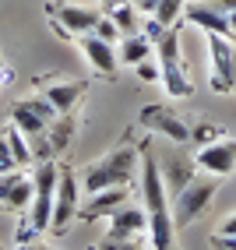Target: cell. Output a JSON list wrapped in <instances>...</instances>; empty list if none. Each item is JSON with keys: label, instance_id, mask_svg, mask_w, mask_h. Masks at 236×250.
Here are the masks:
<instances>
[{"label": "cell", "instance_id": "cell-17", "mask_svg": "<svg viewBox=\"0 0 236 250\" xmlns=\"http://www.w3.org/2000/svg\"><path fill=\"white\" fill-rule=\"evenodd\" d=\"M183 21L201 28V32H226L229 36V11L218 0H187Z\"/></svg>", "mask_w": 236, "mask_h": 250}, {"label": "cell", "instance_id": "cell-21", "mask_svg": "<svg viewBox=\"0 0 236 250\" xmlns=\"http://www.w3.org/2000/svg\"><path fill=\"white\" fill-rule=\"evenodd\" d=\"M106 14H109L116 25H120L124 36H130V32H141V25H145V21H141V11L134 7L130 0H109V4H106Z\"/></svg>", "mask_w": 236, "mask_h": 250}, {"label": "cell", "instance_id": "cell-9", "mask_svg": "<svg viewBox=\"0 0 236 250\" xmlns=\"http://www.w3.org/2000/svg\"><path fill=\"white\" fill-rule=\"evenodd\" d=\"M74 219H81V173L60 162V180H57V201H53V222H49V236H64L71 232Z\"/></svg>", "mask_w": 236, "mask_h": 250}, {"label": "cell", "instance_id": "cell-13", "mask_svg": "<svg viewBox=\"0 0 236 250\" xmlns=\"http://www.w3.org/2000/svg\"><path fill=\"white\" fill-rule=\"evenodd\" d=\"M194 166L201 173H212V176H233L236 173V138L222 134V138H215L208 145H197V152H194Z\"/></svg>", "mask_w": 236, "mask_h": 250}, {"label": "cell", "instance_id": "cell-1", "mask_svg": "<svg viewBox=\"0 0 236 250\" xmlns=\"http://www.w3.org/2000/svg\"><path fill=\"white\" fill-rule=\"evenodd\" d=\"M138 190H141V205L148 211V247L170 250L176 243V222H173V208H170V190H166V180H162V166L148 138L141 141Z\"/></svg>", "mask_w": 236, "mask_h": 250}, {"label": "cell", "instance_id": "cell-16", "mask_svg": "<svg viewBox=\"0 0 236 250\" xmlns=\"http://www.w3.org/2000/svg\"><path fill=\"white\" fill-rule=\"evenodd\" d=\"M130 190H134V183H127V187H103V190H88V197L81 201V219H85V222L109 219L113 211H120V208L130 201Z\"/></svg>", "mask_w": 236, "mask_h": 250}, {"label": "cell", "instance_id": "cell-19", "mask_svg": "<svg viewBox=\"0 0 236 250\" xmlns=\"http://www.w3.org/2000/svg\"><path fill=\"white\" fill-rule=\"evenodd\" d=\"M78 130H81V120H78V113H60L53 124H49V134H46V141H49V155H64L67 148L74 145V138H78Z\"/></svg>", "mask_w": 236, "mask_h": 250}, {"label": "cell", "instance_id": "cell-12", "mask_svg": "<svg viewBox=\"0 0 236 250\" xmlns=\"http://www.w3.org/2000/svg\"><path fill=\"white\" fill-rule=\"evenodd\" d=\"M36 92H39L46 103L57 109V116H60V113H74V109L81 106V99H85V92H88V81L60 78V74H53V78H36Z\"/></svg>", "mask_w": 236, "mask_h": 250}, {"label": "cell", "instance_id": "cell-28", "mask_svg": "<svg viewBox=\"0 0 236 250\" xmlns=\"http://www.w3.org/2000/svg\"><path fill=\"white\" fill-rule=\"evenodd\" d=\"M226 11H229V36L236 39V0H218Z\"/></svg>", "mask_w": 236, "mask_h": 250}, {"label": "cell", "instance_id": "cell-23", "mask_svg": "<svg viewBox=\"0 0 236 250\" xmlns=\"http://www.w3.org/2000/svg\"><path fill=\"white\" fill-rule=\"evenodd\" d=\"M226 130L218 127V124H208V120H194V130H191V148H197V145H208V141H215V138H222Z\"/></svg>", "mask_w": 236, "mask_h": 250}, {"label": "cell", "instance_id": "cell-30", "mask_svg": "<svg viewBox=\"0 0 236 250\" xmlns=\"http://www.w3.org/2000/svg\"><path fill=\"white\" fill-rule=\"evenodd\" d=\"M0 71H4V63H0Z\"/></svg>", "mask_w": 236, "mask_h": 250}, {"label": "cell", "instance_id": "cell-22", "mask_svg": "<svg viewBox=\"0 0 236 250\" xmlns=\"http://www.w3.org/2000/svg\"><path fill=\"white\" fill-rule=\"evenodd\" d=\"M183 7H187V0H155V11H151V18H155L162 28L183 25Z\"/></svg>", "mask_w": 236, "mask_h": 250}, {"label": "cell", "instance_id": "cell-20", "mask_svg": "<svg viewBox=\"0 0 236 250\" xmlns=\"http://www.w3.org/2000/svg\"><path fill=\"white\" fill-rule=\"evenodd\" d=\"M116 53H120V63L134 67V63H141V60H148L151 53H155V42H151L145 32H130V36H124L120 42H116Z\"/></svg>", "mask_w": 236, "mask_h": 250}, {"label": "cell", "instance_id": "cell-31", "mask_svg": "<svg viewBox=\"0 0 236 250\" xmlns=\"http://www.w3.org/2000/svg\"><path fill=\"white\" fill-rule=\"evenodd\" d=\"M103 4H109V0H103Z\"/></svg>", "mask_w": 236, "mask_h": 250}, {"label": "cell", "instance_id": "cell-8", "mask_svg": "<svg viewBox=\"0 0 236 250\" xmlns=\"http://www.w3.org/2000/svg\"><path fill=\"white\" fill-rule=\"evenodd\" d=\"M148 211L145 205H134L127 201L120 211H113L109 215V226H106V236H103V250H113V247H138L145 243L148 247Z\"/></svg>", "mask_w": 236, "mask_h": 250}, {"label": "cell", "instance_id": "cell-24", "mask_svg": "<svg viewBox=\"0 0 236 250\" xmlns=\"http://www.w3.org/2000/svg\"><path fill=\"white\" fill-rule=\"evenodd\" d=\"M134 74H138L145 85H162V67H159L155 53H151L148 60H141V63H134Z\"/></svg>", "mask_w": 236, "mask_h": 250}, {"label": "cell", "instance_id": "cell-15", "mask_svg": "<svg viewBox=\"0 0 236 250\" xmlns=\"http://www.w3.org/2000/svg\"><path fill=\"white\" fill-rule=\"evenodd\" d=\"M36 194V176L25 169L0 173V211H28Z\"/></svg>", "mask_w": 236, "mask_h": 250}, {"label": "cell", "instance_id": "cell-27", "mask_svg": "<svg viewBox=\"0 0 236 250\" xmlns=\"http://www.w3.org/2000/svg\"><path fill=\"white\" fill-rule=\"evenodd\" d=\"M212 236H236V211H229L226 219L215 226V232H212Z\"/></svg>", "mask_w": 236, "mask_h": 250}, {"label": "cell", "instance_id": "cell-25", "mask_svg": "<svg viewBox=\"0 0 236 250\" xmlns=\"http://www.w3.org/2000/svg\"><path fill=\"white\" fill-rule=\"evenodd\" d=\"M92 32H95L99 39H106V42H120V39H124V32H120V25H116V21L109 18L106 11L99 14V21H95V28H92Z\"/></svg>", "mask_w": 236, "mask_h": 250}, {"label": "cell", "instance_id": "cell-3", "mask_svg": "<svg viewBox=\"0 0 236 250\" xmlns=\"http://www.w3.org/2000/svg\"><path fill=\"white\" fill-rule=\"evenodd\" d=\"M32 176H36V194H32L28 219L21 226V243L49 232V222H53V201H57V180H60V162L57 159H43Z\"/></svg>", "mask_w": 236, "mask_h": 250}, {"label": "cell", "instance_id": "cell-29", "mask_svg": "<svg viewBox=\"0 0 236 250\" xmlns=\"http://www.w3.org/2000/svg\"><path fill=\"white\" fill-rule=\"evenodd\" d=\"M130 4L138 7L141 14H151V11H155V0H130Z\"/></svg>", "mask_w": 236, "mask_h": 250}, {"label": "cell", "instance_id": "cell-11", "mask_svg": "<svg viewBox=\"0 0 236 250\" xmlns=\"http://www.w3.org/2000/svg\"><path fill=\"white\" fill-rule=\"evenodd\" d=\"M141 130L148 134H162L166 141L173 145H191V130H194V120H187L183 113H176L173 106H145L141 116H138Z\"/></svg>", "mask_w": 236, "mask_h": 250}, {"label": "cell", "instance_id": "cell-7", "mask_svg": "<svg viewBox=\"0 0 236 250\" xmlns=\"http://www.w3.org/2000/svg\"><path fill=\"white\" fill-rule=\"evenodd\" d=\"M208 39V81L212 92H236V39L226 32H205Z\"/></svg>", "mask_w": 236, "mask_h": 250}, {"label": "cell", "instance_id": "cell-14", "mask_svg": "<svg viewBox=\"0 0 236 250\" xmlns=\"http://www.w3.org/2000/svg\"><path fill=\"white\" fill-rule=\"evenodd\" d=\"M74 42H78V49H81V57H85V63H88L99 78L113 81L116 74H120V53H116V42L99 39L95 32H85V36H78Z\"/></svg>", "mask_w": 236, "mask_h": 250}, {"label": "cell", "instance_id": "cell-5", "mask_svg": "<svg viewBox=\"0 0 236 250\" xmlns=\"http://www.w3.org/2000/svg\"><path fill=\"white\" fill-rule=\"evenodd\" d=\"M11 120L18 124L21 134L28 138L32 152H36V162L53 159V155H49V141H46V134H49V124L57 120V109L49 106L39 92L28 95V99H18V103L11 106Z\"/></svg>", "mask_w": 236, "mask_h": 250}, {"label": "cell", "instance_id": "cell-18", "mask_svg": "<svg viewBox=\"0 0 236 250\" xmlns=\"http://www.w3.org/2000/svg\"><path fill=\"white\" fill-rule=\"evenodd\" d=\"M162 180H166V190H170V197L176 190H183L187 183L197 176V166L191 155H183V152H170V155H162Z\"/></svg>", "mask_w": 236, "mask_h": 250}, {"label": "cell", "instance_id": "cell-6", "mask_svg": "<svg viewBox=\"0 0 236 250\" xmlns=\"http://www.w3.org/2000/svg\"><path fill=\"white\" fill-rule=\"evenodd\" d=\"M218 187H222V176L205 173V176H194L183 190H176V194L170 197V208H173V222H176V229L194 226L201 215L212 208Z\"/></svg>", "mask_w": 236, "mask_h": 250}, {"label": "cell", "instance_id": "cell-10", "mask_svg": "<svg viewBox=\"0 0 236 250\" xmlns=\"http://www.w3.org/2000/svg\"><path fill=\"white\" fill-rule=\"evenodd\" d=\"M99 14H103V11L92 7V4H71V0H53V4H46L49 28H53L60 39H71V42L95 28Z\"/></svg>", "mask_w": 236, "mask_h": 250}, {"label": "cell", "instance_id": "cell-26", "mask_svg": "<svg viewBox=\"0 0 236 250\" xmlns=\"http://www.w3.org/2000/svg\"><path fill=\"white\" fill-rule=\"evenodd\" d=\"M11 169H25V166H18V159H14L11 145L4 138V130H0V173H11Z\"/></svg>", "mask_w": 236, "mask_h": 250}, {"label": "cell", "instance_id": "cell-4", "mask_svg": "<svg viewBox=\"0 0 236 250\" xmlns=\"http://www.w3.org/2000/svg\"><path fill=\"white\" fill-rule=\"evenodd\" d=\"M155 60L162 67V88L170 99H191L194 95V81H191V67L183 57V39H180V25L166 28L155 39Z\"/></svg>", "mask_w": 236, "mask_h": 250}, {"label": "cell", "instance_id": "cell-2", "mask_svg": "<svg viewBox=\"0 0 236 250\" xmlns=\"http://www.w3.org/2000/svg\"><path fill=\"white\" fill-rule=\"evenodd\" d=\"M141 169V141L124 134L106 155H99L81 169V187L85 190H103V187H127L138 180Z\"/></svg>", "mask_w": 236, "mask_h": 250}]
</instances>
